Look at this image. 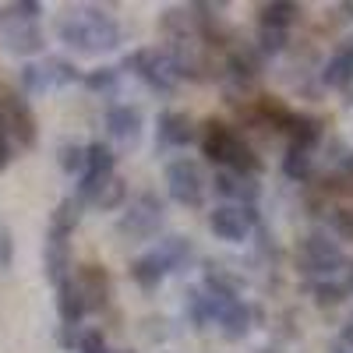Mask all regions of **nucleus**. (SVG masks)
Segmentation results:
<instances>
[{
  "label": "nucleus",
  "mask_w": 353,
  "mask_h": 353,
  "mask_svg": "<svg viewBox=\"0 0 353 353\" xmlns=\"http://www.w3.org/2000/svg\"><path fill=\"white\" fill-rule=\"evenodd\" d=\"M57 39L81 57H99L121 46V25L103 8H74L57 21Z\"/></svg>",
  "instance_id": "obj_1"
},
{
  "label": "nucleus",
  "mask_w": 353,
  "mask_h": 353,
  "mask_svg": "<svg viewBox=\"0 0 353 353\" xmlns=\"http://www.w3.org/2000/svg\"><path fill=\"white\" fill-rule=\"evenodd\" d=\"M43 4L39 0H14L0 8V50L11 57H36L46 46L43 25H39Z\"/></svg>",
  "instance_id": "obj_2"
},
{
  "label": "nucleus",
  "mask_w": 353,
  "mask_h": 353,
  "mask_svg": "<svg viewBox=\"0 0 353 353\" xmlns=\"http://www.w3.org/2000/svg\"><path fill=\"white\" fill-rule=\"evenodd\" d=\"M163 216H166V205L156 191H141L128 209L124 216L117 219V233L131 244H141V241H152L159 226H163Z\"/></svg>",
  "instance_id": "obj_3"
},
{
  "label": "nucleus",
  "mask_w": 353,
  "mask_h": 353,
  "mask_svg": "<svg viewBox=\"0 0 353 353\" xmlns=\"http://www.w3.org/2000/svg\"><path fill=\"white\" fill-rule=\"evenodd\" d=\"M205 156H209L212 163H219V170L248 173V176H254L258 166H261L248 145L223 124H209V134H205Z\"/></svg>",
  "instance_id": "obj_4"
},
{
  "label": "nucleus",
  "mask_w": 353,
  "mask_h": 353,
  "mask_svg": "<svg viewBox=\"0 0 353 353\" xmlns=\"http://www.w3.org/2000/svg\"><path fill=\"white\" fill-rule=\"evenodd\" d=\"M301 265H304V272L314 276L318 283H329L346 265V254H343L336 237H329V233H311V237L301 244Z\"/></svg>",
  "instance_id": "obj_5"
},
{
  "label": "nucleus",
  "mask_w": 353,
  "mask_h": 353,
  "mask_svg": "<svg viewBox=\"0 0 353 353\" xmlns=\"http://www.w3.org/2000/svg\"><path fill=\"white\" fill-rule=\"evenodd\" d=\"M166 191L176 205H201L205 201V173L194 159H173L166 166Z\"/></svg>",
  "instance_id": "obj_6"
},
{
  "label": "nucleus",
  "mask_w": 353,
  "mask_h": 353,
  "mask_svg": "<svg viewBox=\"0 0 353 353\" xmlns=\"http://www.w3.org/2000/svg\"><path fill=\"white\" fill-rule=\"evenodd\" d=\"M254 219H258L254 205H216V209L209 212V230L216 233L219 241L237 244V241H244L251 233Z\"/></svg>",
  "instance_id": "obj_7"
},
{
  "label": "nucleus",
  "mask_w": 353,
  "mask_h": 353,
  "mask_svg": "<svg viewBox=\"0 0 353 353\" xmlns=\"http://www.w3.org/2000/svg\"><path fill=\"white\" fill-rule=\"evenodd\" d=\"M4 134L14 138L21 149H32L36 138H39L36 113H32V106H28V99L18 96V92H8V88H4Z\"/></svg>",
  "instance_id": "obj_8"
},
{
  "label": "nucleus",
  "mask_w": 353,
  "mask_h": 353,
  "mask_svg": "<svg viewBox=\"0 0 353 353\" xmlns=\"http://www.w3.org/2000/svg\"><path fill=\"white\" fill-rule=\"evenodd\" d=\"M43 276L53 286H64L71 279V241L68 233L50 230L43 241Z\"/></svg>",
  "instance_id": "obj_9"
},
{
  "label": "nucleus",
  "mask_w": 353,
  "mask_h": 353,
  "mask_svg": "<svg viewBox=\"0 0 353 353\" xmlns=\"http://www.w3.org/2000/svg\"><path fill=\"white\" fill-rule=\"evenodd\" d=\"M212 188H216V194L223 198V205H254V198H258L254 176L233 173V170H216Z\"/></svg>",
  "instance_id": "obj_10"
},
{
  "label": "nucleus",
  "mask_w": 353,
  "mask_h": 353,
  "mask_svg": "<svg viewBox=\"0 0 353 353\" xmlns=\"http://www.w3.org/2000/svg\"><path fill=\"white\" fill-rule=\"evenodd\" d=\"M106 131L113 141H121L124 149H134V145L141 141V110L138 106H113L106 113Z\"/></svg>",
  "instance_id": "obj_11"
},
{
  "label": "nucleus",
  "mask_w": 353,
  "mask_h": 353,
  "mask_svg": "<svg viewBox=\"0 0 353 353\" xmlns=\"http://www.w3.org/2000/svg\"><path fill=\"white\" fill-rule=\"evenodd\" d=\"M74 283H78V290H81L88 311L106 307V301H110V279H106V272L99 269V265H85Z\"/></svg>",
  "instance_id": "obj_12"
},
{
  "label": "nucleus",
  "mask_w": 353,
  "mask_h": 353,
  "mask_svg": "<svg viewBox=\"0 0 353 353\" xmlns=\"http://www.w3.org/2000/svg\"><path fill=\"white\" fill-rule=\"evenodd\" d=\"M194 138V128L184 113H159V131H156V145H163V149H181V145H188Z\"/></svg>",
  "instance_id": "obj_13"
},
{
  "label": "nucleus",
  "mask_w": 353,
  "mask_h": 353,
  "mask_svg": "<svg viewBox=\"0 0 353 353\" xmlns=\"http://www.w3.org/2000/svg\"><path fill=\"white\" fill-rule=\"evenodd\" d=\"M166 276H170V269H166V261L159 258L156 248H152V251H145L141 258L131 261V279H134L141 290H156Z\"/></svg>",
  "instance_id": "obj_14"
},
{
  "label": "nucleus",
  "mask_w": 353,
  "mask_h": 353,
  "mask_svg": "<svg viewBox=\"0 0 353 353\" xmlns=\"http://www.w3.org/2000/svg\"><path fill=\"white\" fill-rule=\"evenodd\" d=\"M57 314H61V325H81V318L88 314L85 297L74 279H68L64 286H57Z\"/></svg>",
  "instance_id": "obj_15"
},
{
  "label": "nucleus",
  "mask_w": 353,
  "mask_h": 353,
  "mask_svg": "<svg viewBox=\"0 0 353 353\" xmlns=\"http://www.w3.org/2000/svg\"><path fill=\"white\" fill-rule=\"evenodd\" d=\"M321 78H325L329 88H346L353 81V43H343L329 57V64H325V71H321Z\"/></svg>",
  "instance_id": "obj_16"
},
{
  "label": "nucleus",
  "mask_w": 353,
  "mask_h": 353,
  "mask_svg": "<svg viewBox=\"0 0 353 353\" xmlns=\"http://www.w3.org/2000/svg\"><path fill=\"white\" fill-rule=\"evenodd\" d=\"M39 68H43V78H46L50 92H53V88H64V85L81 81V71H78L71 61H64V57H43Z\"/></svg>",
  "instance_id": "obj_17"
},
{
  "label": "nucleus",
  "mask_w": 353,
  "mask_h": 353,
  "mask_svg": "<svg viewBox=\"0 0 353 353\" xmlns=\"http://www.w3.org/2000/svg\"><path fill=\"white\" fill-rule=\"evenodd\" d=\"M156 251H159V258L166 261L170 272H184L188 261H191V254H194L191 241H188V237H176V233H173V237H163Z\"/></svg>",
  "instance_id": "obj_18"
},
{
  "label": "nucleus",
  "mask_w": 353,
  "mask_h": 353,
  "mask_svg": "<svg viewBox=\"0 0 353 353\" xmlns=\"http://www.w3.org/2000/svg\"><path fill=\"white\" fill-rule=\"evenodd\" d=\"M113 166H117V156H113L110 145H103V141L85 145V173H92V176H113Z\"/></svg>",
  "instance_id": "obj_19"
},
{
  "label": "nucleus",
  "mask_w": 353,
  "mask_h": 353,
  "mask_svg": "<svg viewBox=\"0 0 353 353\" xmlns=\"http://www.w3.org/2000/svg\"><path fill=\"white\" fill-rule=\"evenodd\" d=\"M81 209H85V205H81L74 194H71V198H64V201L53 209V216H50V230H57V233H68V237H71L74 226L81 223Z\"/></svg>",
  "instance_id": "obj_20"
},
{
  "label": "nucleus",
  "mask_w": 353,
  "mask_h": 353,
  "mask_svg": "<svg viewBox=\"0 0 353 353\" xmlns=\"http://www.w3.org/2000/svg\"><path fill=\"white\" fill-rule=\"evenodd\" d=\"M81 81H85L88 92H103V96H110V92H117V81H121V71L110 68V64H103V68L85 71V74H81Z\"/></svg>",
  "instance_id": "obj_21"
},
{
  "label": "nucleus",
  "mask_w": 353,
  "mask_h": 353,
  "mask_svg": "<svg viewBox=\"0 0 353 353\" xmlns=\"http://www.w3.org/2000/svg\"><path fill=\"white\" fill-rule=\"evenodd\" d=\"M124 198H128V184L121 181V176H110V181L103 184V191L96 194V201H92V209H103V212H113V209H121L124 205Z\"/></svg>",
  "instance_id": "obj_22"
},
{
  "label": "nucleus",
  "mask_w": 353,
  "mask_h": 353,
  "mask_svg": "<svg viewBox=\"0 0 353 353\" xmlns=\"http://www.w3.org/2000/svg\"><path fill=\"white\" fill-rule=\"evenodd\" d=\"M283 173L290 181H304L311 173V149H301V145H290L283 156Z\"/></svg>",
  "instance_id": "obj_23"
},
{
  "label": "nucleus",
  "mask_w": 353,
  "mask_h": 353,
  "mask_svg": "<svg viewBox=\"0 0 353 353\" xmlns=\"http://www.w3.org/2000/svg\"><path fill=\"white\" fill-rule=\"evenodd\" d=\"M297 14H301V8H297V4H283V0H279V4H265V8H261V21H258V25L290 28Z\"/></svg>",
  "instance_id": "obj_24"
},
{
  "label": "nucleus",
  "mask_w": 353,
  "mask_h": 353,
  "mask_svg": "<svg viewBox=\"0 0 353 353\" xmlns=\"http://www.w3.org/2000/svg\"><path fill=\"white\" fill-rule=\"evenodd\" d=\"M57 163H61V170L64 173H85V145H74V141H64L61 149H57Z\"/></svg>",
  "instance_id": "obj_25"
},
{
  "label": "nucleus",
  "mask_w": 353,
  "mask_h": 353,
  "mask_svg": "<svg viewBox=\"0 0 353 353\" xmlns=\"http://www.w3.org/2000/svg\"><path fill=\"white\" fill-rule=\"evenodd\" d=\"M286 46V28H272V25H258V50L265 57H272V53H283Z\"/></svg>",
  "instance_id": "obj_26"
},
{
  "label": "nucleus",
  "mask_w": 353,
  "mask_h": 353,
  "mask_svg": "<svg viewBox=\"0 0 353 353\" xmlns=\"http://www.w3.org/2000/svg\"><path fill=\"white\" fill-rule=\"evenodd\" d=\"M21 88H25V96H46V92H50L39 61H28V64L21 68Z\"/></svg>",
  "instance_id": "obj_27"
},
{
  "label": "nucleus",
  "mask_w": 353,
  "mask_h": 353,
  "mask_svg": "<svg viewBox=\"0 0 353 353\" xmlns=\"http://www.w3.org/2000/svg\"><path fill=\"white\" fill-rule=\"evenodd\" d=\"M163 28H170V32H176L181 39H188V32L194 28V14L188 8H176V11H166L163 18Z\"/></svg>",
  "instance_id": "obj_28"
},
{
  "label": "nucleus",
  "mask_w": 353,
  "mask_h": 353,
  "mask_svg": "<svg viewBox=\"0 0 353 353\" xmlns=\"http://www.w3.org/2000/svg\"><path fill=\"white\" fill-rule=\"evenodd\" d=\"M78 353H113V350L106 346V339H103L99 329H85L81 332V343H78Z\"/></svg>",
  "instance_id": "obj_29"
},
{
  "label": "nucleus",
  "mask_w": 353,
  "mask_h": 353,
  "mask_svg": "<svg viewBox=\"0 0 353 353\" xmlns=\"http://www.w3.org/2000/svg\"><path fill=\"white\" fill-rule=\"evenodd\" d=\"M14 261V241H11V230L0 223V269H11Z\"/></svg>",
  "instance_id": "obj_30"
},
{
  "label": "nucleus",
  "mask_w": 353,
  "mask_h": 353,
  "mask_svg": "<svg viewBox=\"0 0 353 353\" xmlns=\"http://www.w3.org/2000/svg\"><path fill=\"white\" fill-rule=\"evenodd\" d=\"M81 325H61V336H57V339H61V346H68V350H78V343H81Z\"/></svg>",
  "instance_id": "obj_31"
},
{
  "label": "nucleus",
  "mask_w": 353,
  "mask_h": 353,
  "mask_svg": "<svg viewBox=\"0 0 353 353\" xmlns=\"http://www.w3.org/2000/svg\"><path fill=\"white\" fill-rule=\"evenodd\" d=\"M11 159H14V145H11V138L4 131H0V170H8Z\"/></svg>",
  "instance_id": "obj_32"
},
{
  "label": "nucleus",
  "mask_w": 353,
  "mask_h": 353,
  "mask_svg": "<svg viewBox=\"0 0 353 353\" xmlns=\"http://www.w3.org/2000/svg\"><path fill=\"white\" fill-rule=\"evenodd\" d=\"M343 346H350V350H353V318L346 321V329H343Z\"/></svg>",
  "instance_id": "obj_33"
},
{
  "label": "nucleus",
  "mask_w": 353,
  "mask_h": 353,
  "mask_svg": "<svg viewBox=\"0 0 353 353\" xmlns=\"http://www.w3.org/2000/svg\"><path fill=\"white\" fill-rule=\"evenodd\" d=\"M0 131H4V88H0Z\"/></svg>",
  "instance_id": "obj_34"
},
{
  "label": "nucleus",
  "mask_w": 353,
  "mask_h": 353,
  "mask_svg": "<svg viewBox=\"0 0 353 353\" xmlns=\"http://www.w3.org/2000/svg\"><path fill=\"white\" fill-rule=\"evenodd\" d=\"M332 353H353V350H350V346H343V343H339V346H332Z\"/></svg>",
  "instance_id": "obj_35"
},
{
  "label": "nucleus",
  "mask_w": 353,
  "mask_h": 353,
  "mask_svg": "<svg viewBox=\"0 0 353 353\" xmlns=\"http://www.w3.org/2000/svg\"><path fill=\"white\" fill-rule=\"evenodd\" d=\"M113 353H134V350H113Z\"/></svg>",
  "instance_id": "obj_36"
},
{
  "label": "nucleus",
  "mask_w": 353,
  "mask_h": 353,
  "mask_svg": "<svg viewBox=\"0 0 353 353\" xmlns=\"http://www.w3.org/2000/svg\"><path fill=\"white\" fill-rule=\"evenodd\" d=\"M350 286H353V272H350Z\"/></svg>",
  "instance_id": "obj_37"
}]
</instances>
